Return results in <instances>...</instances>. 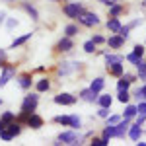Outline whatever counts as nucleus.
I'll return each mask as SVG.
<instances>
[{"label":"nucleus","mask_w":146,"mask_h":146,"mask_svg":"<svg viewBox=\"0 0 146 146\" xmlns=\"http://www.w3.org/2000/svg\"><path fill=\"white\" fill-rule=\"evenodd\" d=\"M55 123L70 127V129H76V131L82 127V121H80L78 115H58V117H55Z\"/></svg>","instance_id":"obj_1"},{"label":"nucleus","mask_w":146,"mask_h":146,"mask_svg":"<svg viewBox=\"0 0 146 146\" xmlns=\"http://www.w3.org/2000/svg\"><path fill=\"white\" fill-rule=\"evenodd\" d=\"M56 140L58 142H55V144H80V135L76 133V129H72V131L60 133Z\"/></svg>","instance_id":"obj_2"},{"label":"nucleus","mask_w":146,"mask_h":146,"mask_svg":"<svg viewBox=\"0 0 146 146\" xmlns=\"http://www.w3.org/2000/svg\"><path fill=\"white\" fill-rule=\"evenodd\" d=\"M62 12L66 14L70 20H78V16L84 12V6H82L80 2H68V4H64Z\"/></svg>","instance_id":"obj_3"},{"label":"nucleus","mask_w":146,"mask_h":146,"mask_svg":"<svg viewBox=\"0 0 146 146\" xmlns=\"http://www.w3.org/2000/svg\"><path fill=\"white\" fill-rule=\"evenodd\" d=\"M37 105H39V96H37V94H29V96H25L23 101H22V111L35 113Z\"/></svg>","instance_id":"obj_4"},{"label":"nucleus","mask_w":146,"mask_h":146,"mask_svg":"<svg viewBox=\"0 0 146 146\" xmlns=\"http://www.w3.org/2000/svg\"><path fill=\"white\" fill-rule=\"evenodd\" d=\"M78 22L82 25H86V27H94V25H98L100 23V18H98V14H94V12H82L78 16Z\"/></svg>","instance_id":"obj_5"},{"label":"nucleus","mask_w":146,"mask_h":146,"mask_svg":"<svg viewBox=\"0 0 146 146\" xmlns=\"http://www.w3.org/2000/svg\"><path fill=\"white\" fill-rule=\"evenodd\" d=\"M55 49L58 51V53H68L70 49H74V41H72V37H66V35H64V37L56 43Z\"/></svg>","instance_id":"obj_6"},{"label":"nucleus","mask_w":146,"mask_h":146,"mask_svg":"<svg viewBox=\"0 0 146 146\" xmlns=\"http://www.w3.org/2000/svg\"><path fill=\"white\" fill-rule=\"evenodd\" d=\"M55 103L56 105H74L76 98L72 94H58V96H55Z\"/></svg>","instance_id":"obj_7"},{"label":"nucleus","mask_w":146,"mask_h":146,"mask_svg":"<svg viewBox=\"0 0 146 146\" xmlns=\"http://www.w3.org/2000/svg\"><path fill=\"white\" fill-rule=\"evenodd\" d=\"M12 76H16V70L14 68H10L8 64L6 66H2V76H0V88H4L8 82H10Z\"/></svg>","instance_id":"obj_8"},{"label":"nucleus","mask_w":146,"mask_h":146,"mask_svg":"<svg viewBox=\"0 0 146 146\" xmlns=\"http://www.w3.org/2000/svg\"><path fill=\"white\" fill-rule=\"evenodd\" d=\"M76 64H78V62H68V60H64V62H60V64H58L56 74H58V76H68V74L76 68Z\"/></svg>","instance_id":"obj_9"},{"label":"nucleus","mask_w":146,"mask_h":146,"mask_svg":"<svg viewBox=\"0 0 146 146\" xmlns=\"http://www.w3.org/2000/svg\"><path fill=\"white\" fill-rule=\"evenodd\" d=\"M105 43L109 45V49H121V47L125 45V39L119 33H113L109 39H105Z\"/></svg>","instance_id":"obj_10"},{"label":"nucleus","mask_w":146,"mask_h":146,"mask_svg":"<svg viewBox=\"0 0 146 146\" xmlns=\"http://www.w3.org/2000/svg\"><path fill=\"white\" fill-rule=\"evenodd\" d=\"M25 125H27V127H31V129H41V127H43V119H41L37 113H31V115L27 117Z\"/></svg>","instance_id":"obj_11"},{"label":"nucleus","mask_w":146,"mask_h":146,"mask_svg":"<svg viewBox=\"0 0 146 146\" xmlns=\"http://www.w3.org/2000/svg\"><path fill=\"white\" fill-rule=\"evenodd\" d=\"M98 92H94L92 88H88V90H82L80 92V100H84V101H90V103H94V101H98Z\"/></svg>","instance_id":"obj_12"},{"label":"nucleus","mask_w":146,"mask_h":146,"mask_svg":"<svg viewBox=\"0 0 146 146\" xmlns=\"http://www.w3.org/2000/svg\"><path fill=\"white\" fill-rule=\"evenodd\" d=\"M107 72H109L111 76H115V78H121L125 74V68H123L121 62H115V64H109V66H107Z\"/></svg>","instance_id":"obj_13"},{"label":"nucleus","mask_w":146,"mask_h":146,"mask_svg":"<svg viewBox=\"0 0 146 146\" xmlns=\"http://www.w3.org/2000/svg\"><path fill=\"white\" fill-rule=\"evenodd\" d=\"M129 127H131V119H127V117H125L123 121H119V123L115 125V129H117V136H119V138H123Z\"/></svg>","instance_id":"obj_14"},{"label":"nucleus","mask_w":146,"mask_h":146,"mask_svg":"<svg viewBox=\"0 0 146 146\" xmlns=\"http://www.w3.org/2000/svg\"><path fill=\"white\" fill-rule=\"evenodd\" d=\"M129 136H131V140H140V136H142V129H140V125H131V129H129Z\"/></svg>","instance_id":"obj_15"},{"label":"nucleus","mask_w":146,"mask_h":146,"mask_svg":"<svg viewBox=\"0 0 146 146\" xmlns=\"http://www.w3.org/2000/svg\"><path fill=\"white\" fill-rule=\"evenodd\" d=\"M35 90L39 92V94H43V92H49V90H51V82H49V78L37 80V84H35Z\"/></svg>","instance_id":"obj_16"},{"label":"nucleus","mask_w":146,"mask_h":146,"mask_svg":"<svg viewBox=\"0 0 146 146\" xmlns=\"http://www.w3.org/2000/svg\"><path fill=\"white\" fill-rule=\"evenodd\" d=\"M18 82H20V88L22 90H29L31 88V74H22L18 78Z\"/></svg>","instance_id":"obj_17"},{"label":"nucleus","mask_w":146,"mask_h":146,"mask_svg":"<svg viewBox=\"0 0 146 146\" xmlns=\"http://www.w3.org/2000/svg\"><path fill=\"white\" fill-rule=\"evenodd\" d=\"M29 39H31V33H25V35H22V37H18V39H14V41H12L10 49H18V47H22L23 43H27Z\"/></svg>","instance_id":"obj_18"},{"label":"nucleus","mask_w":146,"mask_h":146,"mask_svg":"<svg viewBox=\"0 0 146 146\" xmlns=\"http://www.w3.org/2000/svg\"><path fill=\"white\" fill-rule=\"evenodd\" d=\"M125 56L123 55H111V53H105V64H115V62H123Z\"/></svg>","instance_id":"obj_19"},{"label":"nucleus","mask_w":146,"mask_h":146,"mask_svg":"<svg viewBox=\"0 0 146 146\" xmlns=\"http://www.w3.org/2000/svg\"><path fill=\"white\" fill-rule=\"evenodd\" d=\"M6 129L12 133V136H18L22 133V123H18V121H12V123L6 125Z\"/></svg>","instance_id":"obj_20"},{"label":"nucleus","mask_w":146,"mask_h":146,"mask_svg":"<svg viewBox=\"0 0 146 146\" xmlns=\"http://www.w3.org/2000/svg\"><path fill=\"white\" fill-rule=\"evenodd\" d=\"M22 8H23L25 12H27L29 16H31V20H33V22H37V20H39V14H37V10H35V8L31 6V4H27V2H23V4H22Z\"/></svg>","instance_id":"obj_21"},{"label":"nucleus","mask_w":146,"mask_h":146,"mask_svg":"<svg viewBox=\"0 0 146 146\" xmlns=\"http://www.w3.org/2000/svg\"><path fill=\"white\" fill-rule=\"evenodd\" d=\"M113 136H117V129H115V125H105V129H103V138H113Z\"/></svg>","instance_id":"obj_22"},{"label":"nucleus","mask_w":146,"mask_h":146,"mask_svg":"<svg viewBox=\"0 0 146 146\" xmlns=\"http://www.w3.org/2000/svg\"><path fill=\"white\" fill-rule=\"evenodd\" d=\"M107 29H109L111 33H117V31L121 29V22H119L117 18H111V20L107 22Z\"/></svg>","instance_id":"obj_23"},{"label":"nucleus","mask_w":146,"mask_h":146,"mask_svg":"<svg viewBox=\"0 0 146 146\" xmlns=\"http://www.w3.org/2000/svg\"><path fill=\"white\" fill-rule=\"evenodd\" d=\"M111 101H113L111 96H98V105L100 107H111Z\"/></svg>","instance_id":"obj_24"},{"label":"nucleus","mask_w":146,"mask_h":146,"mask_svg":"<svg viewBox=\"0 0 146 146\" xmlns=\"http://www.w3.org/2000/svg\"><path fill=\"white\" fill-rule=\"evenodd\" d=\"M103 86H105V80H103V78H96V80L90 84V88H92L94 92H98V94L103 90Z\"/></svg>","instance_id":"obj_25"},{"label":"nucleus","mask_w":146,"mask_h":146,"mask_svg":"<svg viewBox=\"0 0 146 146\" xmlns=\"http://www.w3.org/2000/svg\"><path fill=\"white\" fill-rule=\"evenodd\" d=\"M121 14H123V6H121V4L109 6V16H111V18H117V16H121Z\"/></svg>","instance_id":"obj_26"},{"label":"nucleus","mask_w":146,"mask_h":146,"mask_svg":"<svg viewBox=\"0 0 146 146\" xmlns=\"http://www.w3.org/2000/svg\"><path fill=\"white\" fill-rule=\"evenodd\" d=\"M64 33H66V37H74V35H78V25H74V23H68L66 27H64Z\"/></svg>","instance_id":"obj_27"},{"label":"nucleus","mask_w":146,"mask_h":146,"mask_svg":"<svg viewBox=\"0 0 146 146\" xmlns=\"http://www.w3.org/2000/svg\"><path fill=\"white\" fill-rule=\"evenodd\" d=\"M136 115H138L136 105H127V107H125V117H127V119H133V117H136Z\"/></svg>","instance_id":"obj_28"},{"label":"nucleus","mask_w":146,"mask_h":146,"mask_svg":"<svg viewBox=\"0 0 146 146\" xmlns=\"http://www.w3.org/2000/svg\"><path fill=\"white\" fill-rule=\"evenodd\" d=\"M117 100L121 101V103H129V100H131V96H129V90H119V96H117Z\"/></svg>","instance_id":"obj_29"},{"label":"nucleus","mask_w":146,"mask_h":146,"mask_svg":"<svg viewBox=\"0 0 146 146\" xmlns=\"http://www.w3.org/2000/svg\"><path fill=\"white\" fill-rule=\"evenodd\" d=\"M0 119H2L4 123L8 125V123H12V121L16 119V115H14V113H12V111H4V113H2V115H0Z\"/></svg>","instance_id":"obj_30"},{"label":"nucleus","mask_w":146,"mask_h":146,"mask_svg":"<svg viewBox=\"0 0 146 146\" xmlns=\"http://www.w3.org/2000/svg\"><path fill=\"white\" fill-rule=\"evenodd\" d=\"M90 144H92V146H109V140L101 136V138H92Z\"/></svg>","instance_id":"obj_31"},{"label":"nucleus","mask_w":146,"mask_h":146,"mask_svg":"<svg viewBox=\"0 0 146 146\" xmlns=\"http://www.w3.org/2000/svg\"><path fill=\"white\" fill-rule=\"evenodd\" d=\"M129 86H131V82L125 78V76H121V80L117 82V90H129Z\"/></svg>","instance_id":"obj_32"},{"label":"nucleus","mask_w":146,"mask_h":146,"mask_svg":"<svg viewBox=\"0 0 146 146\" xmlns=\"http://www.w3.org/2000/svg\"><path fill=\"white\" fill-rule=\"evenodd\" d=\"M0 138H2V140H6V142H8V140H12V138H14V136H12V133H10V131H8V129H6V127H4V129H2V131H0Z\"/></svg>","instance_id":"obj_33"},{"label":"nucleus","mask_w":146,"mask_h":146,"mask_svg":"<svg viewBox=\"0 0 146 146\" xmlns=\"http://www.w3.org/2000/svg\"><path fill=\"white\" fill-rule=\"evenodd\" d=\"M129 31H131V27H129V25H121V29H119L117 33L121 35V37H123L125 41H127V39H129Z\"/></svg>","instance_id":"obj_34"},{"label":"nucleus","mask_w":146,"mask_h":146,"mask_svg":"<svg viewBox=\"0 0 146 146\" xmlns=\"http://www.w3.org/2000/svg\"><path fill=\"white\" fill-rule=\"evenodd\" d=\"M96 47H98V45L90 39V41H86V43H84V51H86V53H94V51H96Z\"/></svg>","instance_id":"obj_35"},{"label":"nucleus","mask_w":146,"mask_h":146,"mask_svg":"<svg viewBox=\"0 0 146 146\" xmlns=\"http://www.w3.org/2000/svg\"><path fill=\"white\" fill-rule=\"evenodd\" d=\"M98 117H101V119H107V117H109V107H100Z\"/></svg>","instance_id":"obj_36"},{"label":"nucleus","mask_w":146,"mask_h":146,"mask_svg":"<svg viewBox=\"0 0 146 146\" xmlns=\"http://www.w3.org/2000/svg\"><path fill=\"white\" fill-rule=\"evenodd\" d=\"M119 121H121L119 115H109V117H107V125H117Z\"/></svg>","instance_id":"obj_37"},{"label":"nucleus","mask_w":146,"mask_h":146,"mask_svg":"<svg viewBox=\"0 0 146 146\" xmlns=\"http://www.w3.org/2000/svg\"><path fill=\"white\" fill-rule=\"evenodd\" d=\"M136 98H138V100H146V84L138 92H136Z\"/></svg>","instance_id":"obj_38"},{"label":"nucleus","mask_w":146,"mask_h":146,"mask_svg":"<svg viewBox=\"0 0 146 146\" xmlns=\"http://www.w3.org/2000/svg\"><path fill=\"white\" fill-rule=\"evenodd\" d=\"M133 53H135L136 56H142L144 55V47L142 45H135V51H133Z\"/></svg>","instance_id":"obj_39"},{"label":"nucleus","mask_w":146,"mask_h":146,"mask_svg":"<svg viewBox=\"0 0 146 146\" xmlns=\"http://www.w3.org/2000/svg\"><path fill=\"white\" fill-rule=\"evenodd\" d=\"M92 41H94L96 45H101V43H105V37H101V35H94Z\"/></svg>","instance_id":"obj_40"},{"label":"nucleus","mask_w":146,"mask_h":146,"mask_svg":"<svg viewBox=\"0 0 146 146\" xmlns=\"http://www.w3.org/2000/svg\"><path fill=\"white\" fill-rule=\"evenodd\" d=\"M2 66H6V51L0 49V68Z\"/></svg>","instance_id":"obj_41"},{"label":"nucleus","mask_w":146,"mask_h":146,"mask_svg":"<svg viewBox=\"0 0 146 146\" xmlns=\"http://www.w3.org/2000/svg\"><path fill=\"white\" fill-rule=\"evenodd\" d=\"M136 109H138V113H144L146 115V101H140V103L136 105Z\"/></svg>","instance_id":"obj_42"},{"label":"nucleus","mask_w":146,"mask_h":146,"mask_svg":"<svg viewBox=\"0 0 146 146\" xmlns=\"http://www.w3.org/2000/svg\"><path fill=\"white\" fill-rule=\"evenodd\" d=\"M125 58H127V60H129V62H133V64H135V60H136V58H140V56H136L135 53H129V55L125 56Z\"/></svg>","instance_id":"obj_43"},{"label":"nucleus","mask_w":146,"mask_h":146,"mask_svg":"<svg viewBox=\"0 0 146 146\" xmlns=\"http://www.w3.org/2000/svg\"><path fill=\"white\" fill-rule=\"evenodd\" d=\"M144 121H146V115H144V113H138V117H136V123H138V125H142Z\"/></svg>","instance_id":"obj_44"},{"label":"nucleus","mask_w":146,"mask_h":146,"mask_svg":"<svg viewBox=\"0 0 146 146\" xmlns=\"http://www.w3.org/2000/svg\"><path fill=\"white\" fill-rule=\"evenodd\" d=\"M119 0H101V4H105V6H113V4H117Z\"/></svg>","instance_id":"obj_45"},{"label":"nucleus","mask_w":146,"mask_h":146,"mask_svg":"<svg viewBox=\"0 0 146 146\" xmlns=\"http://www.w3.org/2000/svg\"><path fill=\"white\" fill-rule=\"evenodd\" d=\"M142 22V20H135V22H131L129 23V27H131V29H133V27H136V25H138V23Z\"/></svg>","instance_id":"obj_46"},{"label":"nucleus","mask_w":146,"mask_h":146,"mask_svg":"<svg viewBox=\"0 0 146 146\" xmlns=\"http://www.w3.org/2000/svg\"><path fill=\"white\" fill-rule=\"evenodd\" d=\"M14 25H18L16 20H8V27H14Z\"/></svg>","instance_id":"obj_47"},{"label":"nucleus","mask_w":146,"mask_h":146,"mask_svg":"<svg viewBox=\"0 0 146 146\" xmlns=\"http://www.w3.org/2000/svg\"><path fill=\"white\" fill-rule=\"evenodd\" d=\"M4 20H6V12H0V23L4 22Z\"/></svg>","instance_id":"obj_48"},{"label":"nucleus","mask_w":146,"mask_h":146,"mask_svg":"<svg viewBox=\"0 0 146 146\" xmlns=\"http://www.w3.org/2000/svg\"><path fill=\"white\" fill-rule=\"evenodd\" d=\"M4 127H6V123H4V121H2V119H0V131H2V129H4Z\"/></svg>","instance_id":"obj_49"},{"label":"nucleus","mask_w":146,"mask_h":146,"mask_svg":"<svg viewBox=\"0 0 146 146\" xmlns=\"http://www.w3.org/2000/svg\"><path fill=\"white\" fill-rule=\"evenodd\" d=\"M142 6H144V8H146V0H144V2H142Z\"/></svg>","instance_id":"obj_50"},{"label":"nucleus","mask_w":146,"mask_h":146,"mask_svg":"<svg viewBox=\"0 0 146 146\" xmlns=\"http://www.w3.org/2000/svg\"><path fill=\"white\" fill-rule=\"evenodd\" d=\"M6 2H16V0H6Z\"/></svg>","instance_id":"obj_51"}]
</instances>
